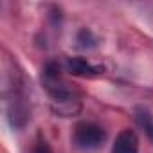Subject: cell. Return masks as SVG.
Instances as JSON below:
<instances>
[{"label": "cell", "mask_w": 153, "mask_h": 153, "mask_svg": "<svg viewBox=\"0 0 153 153\" xmlns=\"http://www.w3.org/2000/svg\"><path fill=\"white\" fill-rule=\"evenodd\" d=\"M43 81L52 97V103L58 105L56 112L61 115H72L79 110V99L76 92L59 74V67L56 63H49L43 70Z\"/></svg>", "instance_id": "cell-1"}, {"label": "cell", "mask_w": 153, "mask_h": 153, "mask_svg": "<svg viewBox=\"0 0 153 153\" xmlns=\"http://www.w3.org/2000/svg\"><path fill=\"white\" fill-rule=\"evenodd\" d=\"M72 140L79 149L92 151L103 146V142L106 140V131L96 123H79L74 128Z\"/></svg>", "instance_id": "cell-2"}, {"label": "cell", "mask_w": 153, "mask_h": 153, "mask_svg": "<svg viewBox=\"0 0 153 153\" xmlns=\"http://www.w3.org/2000/svg\"><path fill=\"white\" fill-rule=\"evenodd\" d=\"M112 153H139V139H137L135 131L123 130L115 137Z\"/></svg>", "instance_id": "cell-3"}, {"label": "cell", "mask_w": 153, "mask_h": 153, "mask_svg": "<svg viewBox=\"0 0 153 153\" xmlns=\"http://www.w3.org/2000/svg\"><path fill=\"white\" fill-rule=\"evenodd\" d=\"M67 68L70 74H76V76H94L97 72V68H94L83 58H70L67 61Z\"/></svg>", "instance_id": "cell-4"}, {"label": "cell", "mask_w": 153, "mask_h": 153, "mask_svg": "<svg viewBox=\"0 0 153 153\" xmlns=\"http://www.w3.org/2000/svg\"><path fill=\"white\" fill-rule=\"evenodd\" d=\"M137 119H139V124L146 130L148 137L153 140V119H151V115H149L148 112H142V114L137 115Z\"/></svg>", "instance_id": "cell-5"}, {"label": "cell", "mask_w": 153, "mask_h": 153, "mask_svg": "<svg viewBox=\"0 0 153 153\" xmlns=\"http://www.w3.org/2000/svg\"><path fill=\"white\" fill-rule=\"evenodd\" d=\"M33 153H52V149L49 148V144H47V142H38V144L34 146Z\"/></svg>", "instance_id": "cell-6"}]
</instances>
